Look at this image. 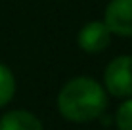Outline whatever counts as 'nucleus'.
Returning <instances> with one entry per match:
<instances>
[{
  "instance_id": "1",
  "label": "nucleus",
  "mask_w": 132,
  "mask_h": 130,
  "mask_svg": "<svg viewBox=\"0 0 132 130\" xmlns=\"http://www.w3.org/2000/svg\"><path fill=\"white\" fill-rule=\"evenodd\" d=\"M107 107V94L103 86L88 77H77L57 94V109L67 120L73 123H88L100 119L105 113Z\"/></svg>"
},
{
  "instance_id": "2",
  "label": "nucleus",
  "mask_w": 132,
  "mask_h": 130,
  "mask_svg": "<svg viewBox=\"0 0 132 130\" xmlns=\"http://www.w3.org/2000/svg\"><path fill=\"white\" fill-rule=\"evenodd\" d=\"M105 90L115 98L132 96V56H119L105 67Z\"/></svg>"
},
{
  "instance_id": "3",
  "label": "nucleus",
  "mask_w": 132,
  "mask_h": 130,
  "mask_svg": "<svg viewBox=\"0 0 132 130\" xmlns=\"http://www.w3.org/2000/svg\"><path fill=\"white\" fill-rule=\"evenodd\" d=\"M103 23L111 34L132 37V0H111L105 8Z\"/></svg>"
},
{
  "instance_id": "4",
  "label": "nucleus",
  "mask_w": 132,
  "mask_h": 130,
  "mask_svg": "<svg viewBox=\"0 0 132 130\" xmlns=\"http://www.w3.org/2000/svg\"><path fill=\"white\" fill-rule=\"evenodd\" d=\"M77 42L86 54H100L111 42V31L103 21H90L79 31Z\"/></svg>"
},
{
  "instance_id": "5",
  "label": "nucleus",
  "mask_w": 132,
  "mask_h": 130,
  "mask_svg": "<svg viewBox=\"0 0 132 130\" xmlns=\"http://www.w3.org/2000/svg\"><path fill=\"white\" fill-rule=\"evenodd\" d=\"M0 130H44V126L33 113L17 109V111H10V113L2 115Z\"/></svg>"
},
{
  "instance_id": "6",
  "label": "nucleus",
  "mask_w": 132,
  "mask_h": 130,
  "mask_svg": "<svg viewBox=\"0 0 132 130\" xmlns=\"http://www.w3.org/2000/svg\"><path fill=\"white\" fill-rule=\"evenodd\" d=\"M15 94V79L6 65L0 63V107L8 105Z\"/></svg>"
},
{
  "instance_id": "7",
  "label": "nucleus",
  "mask_w": 132,
  "mask_h": 130,
  "mask_svg": "<svg viewBox=\"0 0 132 130\" xmlns=\"http://www.w3.org/2000/svg\"><path fill=\"white\" fill-rule=\"evenodd\" d=\"M115 123L119 130H132V98L119 105L115 113Z\"/></svg>"
}]
</instances>
